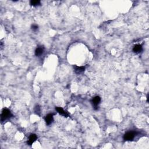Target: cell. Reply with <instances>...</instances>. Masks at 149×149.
I'll return each mask as SVG.
<instances>
[{
  "instance_id": "cell-1",
  "label": "cell",
  "mask_w": 149,
  "mask_h": 149,
  "mask_svg": "<svg viewBox=\"0 0 149 149\" xmlns=\"http://www.w3.org/2000/svg\"><path fill=\"white\" fill-rule=\"evenodd\" d=\"M12 117V114L10 110L6 109V108H4L2 111V113H1V122H3L5 121L6 120L9 119Z\"/></svg>"
},
{
  "instance_id": "cell-4",
  "label": "cell",
  "mask_w": 149,
  "mask_h": 149,
  "mask_svg": "<svg viewBox=\"0 0 149 149\" xmlns=\"http://www.w3.org/2000/svg\"><path fill=\"white\" fill-rule=\"evenodd\" d=\"M45 122L47 125H51L54 121V114H48L44 118Z\"/></svg>"
},
{
  "instance_id": "cell-2",
  "label": "cell",
  "mask_w": 149,
  "mask_h": 149,
  "mask_svg": "<svg viewBox=\"0 0 149 149\" xmlns=\"http://www.w3.org/2000/svg\"><path fill=\"white\" fill-rule=\"evenodd\" d=\"M137 135V132L134 131H130L127 132L123 135V140L125 141H132L134 139H135V136Z\"/></svg>"
},
{
  "instance_id": "cell-3",
  "label": "cell",
  "mask_w": 149,
  "mask_h": 149,
  "mask_svg": "<svg viewBox=\"0 0 149 149\" xmlns=\"http://www.w3.org/2000/svg\"><path fill=\"white\" fill-rule=\"evenodd\" d=\"M101 102V98L99 96H96L92 98L91 100V103L93 105V108L95 110H97L98 109V107Z\"/></svg>"
},
{
  "instance_id": "cell-9",
  "label": "cell",
  "mask_w": 149,
  "mask_h": 149,
  "mask_svg": "<svg viewBox=\"0 0 149 149\" xmlns=\"http://www.w3.org/2000/svg\"><path fill=\"white\" fill-rule=\"evenodd\" d=\"M74 69L75 73L77 74H80V73H83L85 70V66H74Z\"/></svg>"
},
{
  "instance_id": "cell-12",
  "label": "cell",
  "mask_w": 149,
  "mask_h": 149,
  "mask_svg": "<svg viewBox=\"0 0 149 149\" xmlns=\"http://www.w3.org/2000/svg\"><path fill=\"white\" fill-rule=\"evenodd\" d=\"M31 29L33 31H37L38 30V26L37 25L33 24L31 25Z\"/></svg>"
},
{
  "instance_id": "cell-10",
  "label": "cell",
  "mask_w": 149,
  "mask_h": 149,
  "mask_svg": "<svg viewBox=\"0 0 149 149\" xmlns=\"http://www.w3.org/2000/svg\"><path fill=\"white\" fill-rule=\"evenodd\" d=\"M30 4L31 6H37L40 5L41 4V2H40V1H39V0H31L30 2Z\"/></svg>"
},
{
  "instance_id": "cell-8",
  "label": "cell",
  "mask_w": 149,
  "mask_h": 149,
  "mask_svg": "<svg viewBox=\"0 0 149 149\" xmlns=\"http://www.w3.org/2000/svg\"><path fill=\"white\" fill-rule=\"evenodd\" d=\"M142 50H143V47H142V45L140 44L135 45V46H134L133 48V51L135 53H136V54L141 53Z\"/></svg>"
},
{
  "instance_id": "cell-11",
  "label": "cell",
  "mask_w": 149,
  "mask_h": 149,
  "mask_svg": "<svg viewBox=\"0 0 149 149\" xmlns=\"http://www.w3.org/2000/svg\"><path fill=\"white\" fill-rule=\"evenodd\" d=\"M34 113L37 114V115H40V113H41V108H40V107L38 105H37L36 107H34Z\"/></svg>"
},
{
  "instance_id": "cell-5",
  "label": "cell",
  "mask_w": 149,
  "mask_h": 149,
  "mask_svg": "<svg viewBox=\"0 0 149 149\" xmlns=\"http://www.w3.org/2000/svg\"><path fill=\"white\" fill-rule=\"evenodd\" d=\"M56 111H57L58 113H59L60 115H63V116H64L65 117H68L69 116V113H68L67 111H65V110H63L62 108H61V107H56Z\"/></svg>"
},
{
  "instance_id": "cell-7",
  "label": "cell",
  "mask_w": 149,
  "mask_h": 149,
  "mask_svg": "<svg viewBox=\"0 0 149 149\" xmlns=\"http://www.w3.org/2000/svg\"><path fill=\"white\" fill-rule=\"evenodd\" d=\"M44 47L43 46H38L35 50V55L37 57H40L44 53Z\"/></svg>"
},
{
  "instance_id": "cell-13",
  "label": "cell",
  "mask_w": 149,
  "mask_h": 149,
  "mask_svg": "<svg viewBox=\"0 0 149 149\" xmlns=\"http://www.w3.org/2000/svg\"><path fill=\"white\" fill-rule=\"evenodd\" d=\"M147 102L149 101V95H147Z\"/></svg>"
},
{
  "instance_id": "cell-6",
  "label": "cell",
  "mask_w": 149,
  "mask_h": 149,
  "mask_svg": "<svg viewBox=\"0 0 149 149\" xmlns=\"http://www.w3.org/2000/svg\"><path fill=\"white\" fill-rule=\"evenodd\" d=\"M37 139V136L36 134H31L29 138V140L27 142V144H28V145L31 146L35 141H36Z\"/></svg>"
}]
</instances>
